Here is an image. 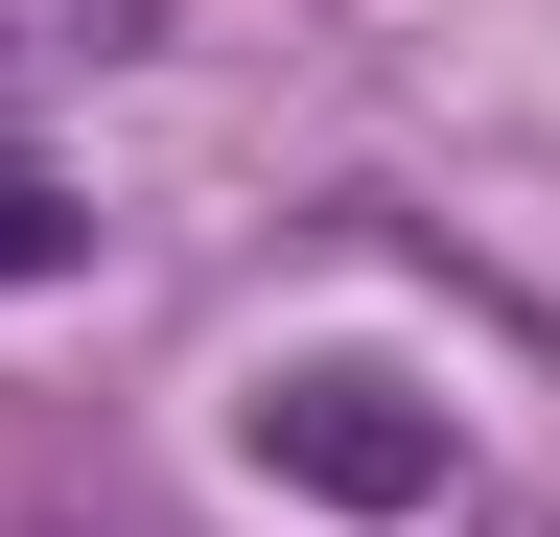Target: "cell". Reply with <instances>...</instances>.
Listing matches in <instances>:
<instances>
[{
    "label": "cell",
    "instance_id": "6da1fadb",
    "mask_svg": "<svg viewBox=\"0 0 560 537\" xmlns=\"http://www.w3.org/2000/svg\"><path fill=\"white\" fill-rule=\"evenodd\" d=\"M257 467L327 491V514H420L444 491V421H420L397 374H257Z\"/></svg>",
    "mask_w": 560,
    "mask_h": 537
},
{
    "label": "cell",
    "instance_id": "7a4b0ae2",
    "mask_svg": "<svg viewBox=\"0 0 560 537\" xmlns=\"http://www.w3.org/2000/svg\"><path fill=\"white\" fill-rule=\"evenodd\" d=\"M94 47H140V0H0V71H94Z\"/></svg>",
    "mask_w": 560,
    "mask_h": 537
},
{
    "label": "cell",
    "instance_id": "3957f363",
    "mask_svg": "<svg viewBox=\"0 0 560 537\" xmlns=\"http://www.w3.org/2000/svg\"><path fill=\"white\" fill-rule=\"evenodd\" d=\"M70 257H94V211H70L47 164H0V281H70Z\"/></svg>",
    "mask_w": 560,
    "mask_h": 537
}]
</instances>
